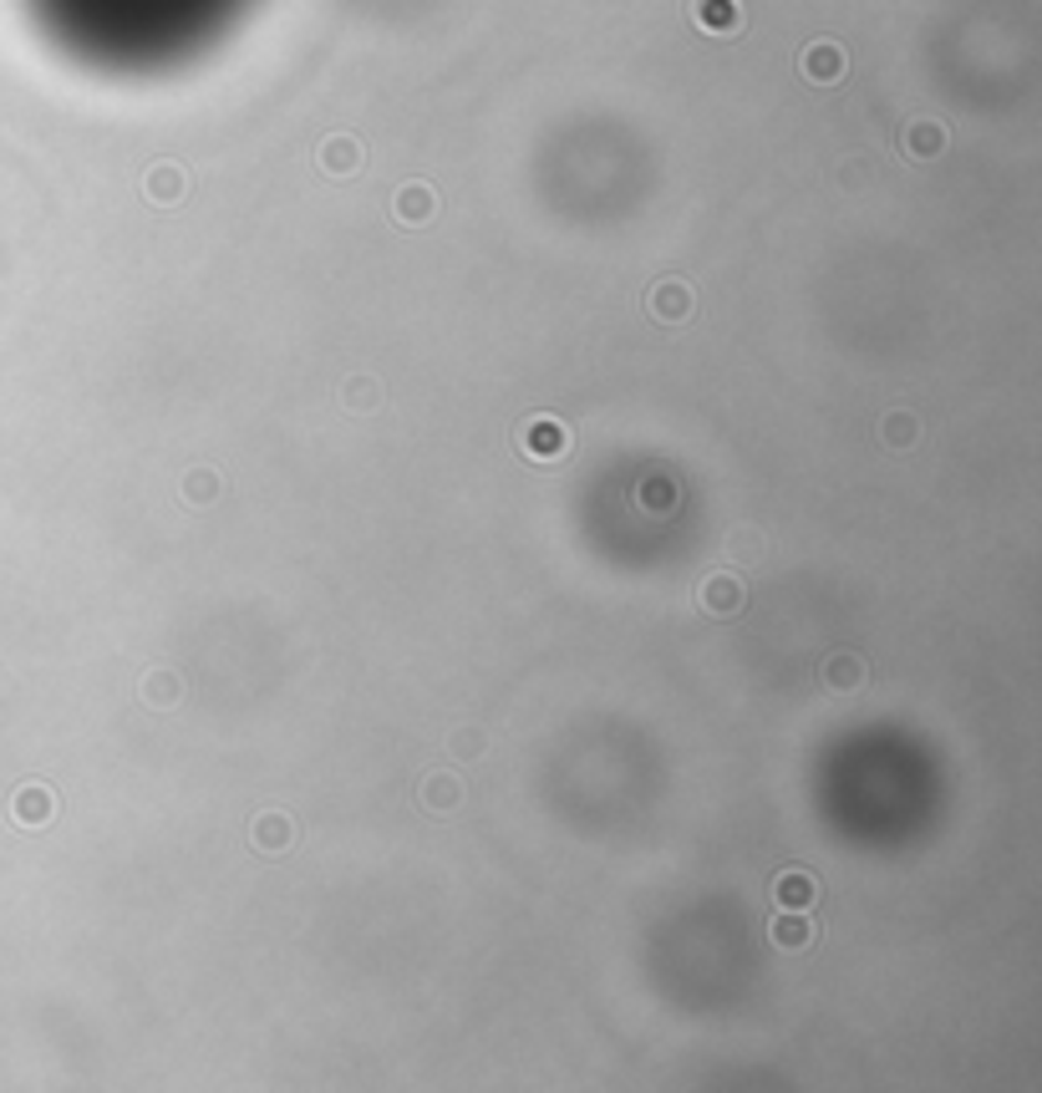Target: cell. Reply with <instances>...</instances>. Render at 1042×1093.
<instances>
[{
  "label": "cell",
  "mask_w": 1042,
  "mask_h": 1093,
  "mask_svg": "<svg viewBox=\"0 0 1042 1093\" xmlns=\"http://www.w3.org/2000/svg\"><path fill=\"white\" fill-rule=\"evenodd\" d=\"M570 443L575 438H570V428L554 413H534V417H524V423L514 428V448L524 452L529 464H560V458L570 452Z\"/></svg>",
  "instance_id": "6da1fadb"
},
{
  "label": "cell",
  "mask_w": 1042,
  "mask_h": 1093,
  "mask_svg": "<svg viewBox=\"0 0 1042 1093\" xmlns=\"http://www.w3.org/2000/svg\"><path fill=\"white\" fill-rule=\"evenodd\" d=\"M194 189V174L184 164H174V158H158V164L143 174V199L153 204V209H178V204L189 199Z\"/></svg>",
  "instance_id": "7a4b0ae2"
},
{
  "label": "cell",
  "mask_w": 1042,
  "mask_h": 1093,
  "mask_svg": "<svg viewBox=\"0 0 1042 1093\" xmlns=\"http://www.w3.org/2000/svg\"><path fill=\"white\" fill-rule=\"evenodd\" d=\"M850 72V56H844L840 41H809L804 51H799V76H804L809 87H834L840 76Z\"/></svg>",
  "instance_id": "3957f363"
},
{
  "label": "cell",
  "mask_w": 1042,
  "mask_h": 1093,
  "mask_svg": "<svg viewBox=\"0 0 1042 1093\" xmlns=\"http://www.w3.org/2000/svg\"><path fill=\"white\" fill-rule=\"evenodd\" d=\"M646 311H652V321H661V326H681V321H691V311H697V295H691L687 280L666 275L646 290Z\"/></svg>",
  "instance_id": "277c9868"
},
{
  "label": "cell",
  "mask_w": 1042,
  "mask_h": 1093,
  "mask_svg": "<svg viewBox=\"0 0 1042 1093\" xmlns=\"http://www.w3.org/2000/svg\"><path fill=\"white\" fill-rule=\"evenodd\" d=\"M742 601H748V585H742L732 570H712V575L697 585V605L717 621H732L742 611Z\"/></svg>",
  "instance_id": "5b68a950"
},
{
  "label": "cell",
  "mask_w": 1042,
  "mask_h": 1093,
  "mask_svg": "<svg viewBox=\"0 0 1042 1093\" xmlns=\"http://www.w3.org/2000/svg\"><path fill=\"white\" fill-rule=\"evenodd\" d=\"M366 164V143L352 138V133H331V138H321V148H315V168L331 178H356Z\"/></svg>",
  "instance_id": "8992f818"
},
{
  "label": "cell",
  "mask_w": 1042,
  "mask_h": 1093,
  "mask_svg": "<svg viewBox=\"0 0 1042 1093\" xmlns=\"http://www.w3.org/2000/svg\"><path fill=\"white\" fill-rule=\"evenodd\" d=\"M392 219L403 229H423L438 219V189L433 184H423V178H413V184H403V189L392 194Z\"/></svg>",
  "instance_id": "52a82bcc"
},
{
  "label": "cell",
  "mask_w": 1042,
  "mask_h": 1093,
  "mask_svg": "<svg viewBox=\"0 0 1042 1093\" xmlns=\"http://www.w3.org/2000/svg\"><path fill=\"white\" fill-rule=\"evenodd\" d=\"M11 819L21 824V830H41V824H51V819H56V793H51L46 783H21V789L11 793Z\"/></svg>",
  "instance_id": "ba28073f"
},
{
  "label": "cell",
  "mask_w": 1042,
  "mask_h": 1093,
  "mask_svg": "<svg viewBox=\"0 0 1042 1093\" xmlns=\"http://www.w3.org/2000/svg\"><path fill=\"white\" fill-rule=\"evenodd\" d=\"M250 844L260 850V855H285L290 844H295V819H290L285 809H264V814H254Z\"/></svg>",
  "instance_id": "9c48e42d"
},
{
  "label": "cell",
  "mask_w": 1042,
  "mask_h": 1093,
  "mask_svg": "<svg viewBox=\"0 0 1042 1093\" xmlns=\"http://www.w3.org/2000/svg\"><path fill=\"white\" fill-rule=\"evenodd\" d=\"M691 21L707 37H738L742 31V0H691Z\"/></svg>",
  "instance_id": "30bf717a"
},
{
  "label": "cell",
  "mask_w": 1042,
  "mask_h": 1093,
  "mask_svg": "<svg viewBox=\"0 0 1042 1093\" xmlns=\"http://www.w3.org/2000/svg\"><path fill=\"white\" fill-rule=\"evenodd\" d=\"M819 901V879L809 870H779L773 875V905L779 910H814Z\"/></svg>",
  "instance_id": "8fae6325"
},
{
  "label": "cell",
  "mask_w": 1042,
  "mask_h": 1093,
  "mask_svg": "<svg viewBox=\"0 0 1042 1093\" xmlns=\"http://www.w3.org/2000/svg\"><path fill=\"white\" fill-rule=\"evenodd\" d=\"M417 799H423L427 814H452V809L463 804V779L452 768H433L423 779V789H417Z\"/></svg>",
  "instance_id": "7c38bea8"
},
{
  "label": "cell",
  "mask_w": 1042,
  "mask_h": 1093,
  "mask_svg": "<svg viewBox=\"0 0 1042 1093\" xmlns=\"http://www.w3.org/2000/svg\"><path fill=\"white\" fill-rule=\"evenodd\" d=\"M814 920H809V910H779V920L768 926V941L779 946V951H809L814 946Z\"/></svg>",
  "instance_id": "4fadbf2b"
},
{
  "label": "cell",
  "mask_w": 1042,
  "mask_h": 1093,
  "mask_svg": "<svg viewBox=\"0 0 1042 1093\" xmlns=\"http://www.w3.org/2000/svg\"><path fill=\"white\" fill-rule=\"evenodd\" d=\"M869 681V662L865 656H854V652H840L824 662V687L840 691V697H850V691H865Z\"/></svg>",
  "instance_id": "5bb4252c"
},
{
  "label": "cell",
  "mask_w": 1042,
  "mask_h": 1093,
  "mask_svg": "<svg viewBox=\"0 0 1042 1093\" xmlns=\"http://www.w3.org/2000/svg\"><path fill=\"white\" fill-rule=\"evenodd\" d=\"M138 697L148 707H158V712H168V707L184 702V677H178V672H168V666H153V672H143Z\"/></svg>",
  "instance_id": "9a60e30c"
},
{
  "label": "cell",
  "mask_w": 1042,
  "mask_h": 1093,
  "mask_svg": "<svg viewBox=\"0 0 1042 1093\" xmlns=\"http://www.w3.org/2000/svg\"><path fill=\"white\" fill-rule=\"evenodd\" d=\"M900 148H905V158H941L946 153V127L936 123V117H916V123L905 127V138H900Z\"/></svg>",
  "instance_id": "2e32d148"
},
{
  "label": "cell",
  "mask_w": 1042,
  "mask_h": 1093,
  "mask_svg": "<svg viewBox=\"0 0 1042 1093\" xmlns=\"http://www.w3.org/2000/svg\"><path fill=\"white\" fill-rule=\"evenodd\" d=\"M920 433H926L920 428V417L905 413V407H895V413L879 417V443H885L890 452H910L920 443Z\"/></svg>",
  "instance_id": "e0dca14e"
},
{
  "label": "cell",
  "mask_w": 1042,
  "mask_h": 1093,
  "mask_svg": "<svg viewBox=\"0 0 1042 1093\" xmlns=\"http://www.w3.org/2000/svg\"><path fill=\"white\" fill-rule=\"evenodd\" d=\"M763 550H768V540L758 534L753 524L728 529V540H722V554H728V560H738V565H758V560H763Z\"/></svg>",
  "instance_id": "ac0fdd59"
},
{
  "label": "cell",
  "mask_w": 1042,
  "mask_h": 1093,
  "mask_svg": "<svg viewBox=\"0 0 1042 1093\" xmlns=\"http://www.w3.org/2000/svg\"><path fill=\"white\" fill-rule=\"evenodd\" d=\"M341 403L352 407V413H377L382 407V382L377 377H352L346 387H341Z\"/></svg>",
  "instance_id": "d6986e66"
},
{
  "label": "cell",
  "mask_w": 1042,
  "mask_h": 1093,
  "mask_svg": "<svg viewBox=\"0 0 1042 1093\" xmlns=\"http://www.w3.org/2000/svg\"><path fill=\"white\" fill-rule=\"evenodd\" d=\"M178 489H184V499H189L194 509H209V503L219 499V473H213V468H189Z\"/></svg>",
  "instance_id": "ffe728a7"
},
{
  "label": "cell",
  "mask_w": 1042,
  "mask_h": 1093,
  "mask_svg": "<svg viewBox=\"0 0 1042 1093\" xmlns=\"http://www.w3.org/2000/svg\"><path fill=\"white\" fill-rule=\"evenodd\" d=\"M483 748H489V738H483L478 728H452L448 732V758H478Z\"/></svg>",
  "instance_id": "44dd1931"
}]
</instances>
